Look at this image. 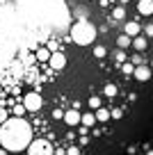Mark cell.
Wrapping results in <instances>:
<instances>
[{
	"label": "cell",
	"mask_w": 153,
	"mask_h": 155,
	"mask_svg": "<svg viewBox=\"0 0 153 155\" xmlns=\"http://www.w3.org/2000/svg\"><path fill=\"white\" fill-rule=\"evenodd\" d=\"M30 141H32V126L23 116H14V119H7L5 123H0V144L9 153L25 150Z\"/></svg>",
	"instance_id": "6da1fadb"
},
{
	"label": "cell",
	"mask_w": 153,
	"mask_h": 155,
	"mask_svg": "<svg viewBox=\"0 0 153 155\" xmlns=\"http://www.w3.org/2000/svg\"><path fill=\"white\" fill-rule=\"evenodd\" d=\"M71 39H73V44L78 46H89L94 44V39H96V28L94 23H89V21H76L71 28Z\"/></svg>",
	"instance_id": "7a4b0ae2"
},
{
	"label": "cell",
	"mask_w": 153,
	"mask_h": 155,
	"mask_svg": "<svg viewBox=\"0 0 153 155\" xmlns=\"http://www.w3.org/2000/svg\"><path fill=\"white\" fill-rule=\"evenodd\" d=\"M25 150H28V155H53V146L46 139H32Z\"/></svg>",
	"instance_id": "3957f363"
},
{
	"label": "cell",
	"mask_w": 153,
	"mask_h": 155,
	"mask_svg": "<svg viewBox=\"0 0 153 155\" xmlns=\"http://www.w3.org/2000/svg\"><path fill=\"white\" fill-rule=\"evenodd\" d=\"M41 105H43V98L39 96L37 91H30L28 96L23 98V107H25V112H39V110H41Z\"/></svg>",
	"instance_id": "277c9868"
},
{
	"label": "cell",
	"mask_w": 153,
	"mask_h": 155,
	"mask_svg": "<svg viewBox=\"0 0 153 155\" xmlns=\"http://www.w3.org/2000/svg\"><path fill=\"white\" fill-rule=\"evenodd\" d=\"M133 78L139 80V82H148V80L153 78V73H151V68H148L146 64H139V66L133 68Z\"/></svg>",
	"instance_id": "5b68a950"
},
{
	"label": "cell",
	"mask_w": 153,
	"mask_h": 155,
	"mask_svg": "<svg viewBox=\"0 0 153 155\" xmlns=\"http://www.w3.org/2000/svg\"><path fill=\"white\" fill-rule=\"evenodd\" d=\"M48 64L55 68V71H59V68L66 66V57H64V53H59V50H55V53H50V57H48Z\"/></svg>",
	"instance_id": "8992f818"
},
{
	"label": "cell",
	"mask_w": 153,
	"mask_h": 155,
	"mask_svg": "<svg viewBox=\"0 0 153 155\" xmlns=\"http://www.w3.org/2000/svg\"><path fill=\"white\" fill-rule=\"evenodd\" d=\"M80 114L82 112H78L76 107H73V110H69V112H64V116H62V121L66 123V126H80Z\"/></svg>",
	"instance_id": "52a82bcc"
},
{
	"label": "cell",
	"mask_w": 153,
	"mask_h": 155,
	"mask_svg": "<svg viewBox=\"0 0 153 155\" xmlns=\"http://www.w3.org/2000/svg\"><path fill=\"white\" fill-rule=\"evenodd\" d=\"M130 46H133V48L137 50V53H144V50H146V46H148V39L144 37L142 32H139V34H135V37H133V41H130Z\"/></svg>",
	"instance_id": "ba28073f"
},
{
	"label": "cell",
	"mask_w": 153,
	"mask_h": 155,
	"mask_svg": "<svg viewBox=\"0 0 153 155\" xmlns=\"http://www.w3.org/2000/svg\"><path fill=\"white\" fill-rule=\"evenodd\" d=\"M137 12L142 16H151L153 14V0H139L137 2Z\"/></svg>",
	"instance_id": "9c48e42d"
},
{
	"label": "cell",
	"mask_w": 153,
	"mask_h": 155,
	"mask_svg": "<svg viewBox=\"0 0 153 155\" xmlns=\"http://www.w3.org/2000/svg\"><path fill=\"white\" fill-rule=\"evenodd\" d=\"M142 32V25L135 23V21H128V23L124 25V34H128V37H135V34Z\"/></svg>",
	"instance_id": "30bf717a"
},
{
	"label": "cell",
	"mask_w": 153,
	"mask_h": 155,
	"mask_svg": "<svg viewBox=\"0 0 153 155\" xmlns=\"http://www.w3.org/2000/svg\"><path fill=\"white\" fill-rule=\"evenodd\" d=\"M94 116H96L98 123H105V121H110V110H105V107L100 105L98 110H94Z\"/></svg>",
	"instance_id": "8fae6325"
},
{
	"label": "cell",
	"mask_w": 153,
	"mask_h": 155,
	"mask_svg": "<svg viewBox=\"0 0 153 155\" xmlns=\"http://www.w3.org/2000/svg\"><path fill=\"white\" fill-rule=\"evenodd\" d=\"M96 123V116H94V112H87V114H80V126L82 128H91Z\"/></svg>",
	"instance_id": "7c38bea8"
},
{
	"label": "cell",
	"mask_w": 153,
	"mask_h": 155,
	"mask_svg": "<svg viewBox=\"0 0 153 155\" xmlns=\"http://www.w3.org/2000/svg\"><path fill=\"white\" fill-rule=\"evenodd\" d=\"M130 41H133V37H128V34H121V37L117 39V46H119L121 50H126V48H130Z\"/></svg>",
	"instance_id": "4fadbf2b"
},
{
	"label": "cell",
	"mask_w": 153,
	"mask_h": 155,
	"mask_svg": "<svg viewBox=\"0 0 153 155\" xmlns=\"http://www.w3.org/2000/svg\"><path fill=\"white\" fill-rule=\"evenodd\" d=\"M112 18H114V21H124V18H126V9H124V7H114Z\"/></svg>",
	"instance_id": "5bb4252c"
},
{
	"label": "cell",
	"mask_w": 153,
	"mask_h": 155,
	"mask_svg": "<svg viewBox=\"0 0 153 155\" xmlns=\"http://www.w3.org/2000/svg\"><path fill=\"white\" fill-rule=\"evenodd\" d=\"M48 57H50V50L48 48H39L37 50V59L39 62H48Z\"/></svg>",
	"instance_id": "9a60e30c"
},
{
	"label": "cell",
	"mask_w": 153,
	"mask_h": 155,
	"mask_svg": "<svg viewBox=\"0 0 153 155\" xmlns=\"http://www.w3.org/2000/svg\"><path fill=\"white\" fill-rule=\"evenodd\" d=\"M103 94H105L107 98H114L117 96V87L114 84H105V87H103Z\"/></svg>",
	"instance_id": "2e32d148"
},
{
	"label": "cell",
	"mask_w": 153,
	"mask_h": 155,
	"mask_svg": "<svg viewBox=\"0 0 153 155\" xmlns=\"http://www.w3.org/2000/svg\"><path fill=\"white\" fill-rule=\"evenodd\" d=\"M100 105H103V101H100L98 96H91V98H89V107H91V110H98Z\"/></svg>",
	"instance_id": "e0dca14e"
},
{
	"label": "cell",
	"mask_w": 153,
	"mask_h": 155,
	"mask_svg": "<svg viewBox=\"0 0 153 155\" xmlns=\"http://www.w3.org/2000/svg\"><path fill=\"white\" fill-rule=\"evenodd\" d=\"M94 55H96V57H98V59H103V57H105V55H107L105 46H96V48H94Z\"/></svg>",
	"instance_id": "ac0fdd59"
},
{
	"label": "cell",
	"mask_w": 153,
	"mask_h": 155,
	"mask_svg": "<svg viewBox=\"0 0 153 155\" xmlns=\"http://www.w3.org/2000/svg\"><path fill=\"white\" fill-rule=\"evenodd\" d=\"M9 114H14V116H23V114H25V107H23V105H16L14 110L9 112Z\"/></svg>",
	"instance_id": "d6986e66"
},
{
	"label": "cell",
	"mask_w": 153,
	"mask_h": 155,
	"mask_svg": "<svg viewBox=\"0 0 153 155\" xmlns=\"http://www.w3.org/2000/svg\"><path fill=\"white\" fill-rule=\"evenodd\" d=\"M114 59H117V62H119V64H124V59H126V53H124V50H114Z\"/></svg>",
	"instance_id": "ffe728a7"
},
{
	"label": "cell",
	"mask_w": 153,
	"mask_h": 155,
	"mask_svg": "<svg viewBox=\"0 0 153 155\" xmlns=\"http://www.w3.org/2000/svg\"><path fill=\"white\" fill-rule=\"evenodd\" d=\"M142 32H144V37H146V39H148V37L153 39V23H148L146 28H142Z\"/></svg>",
	"instance_id": "44dd1931"
},
{
	"label": "cell",
	"mask_w": 153,
	"mask_h": 155,
	"mask_svg": "<svg viewBox=\"0 0 153 155\" xmlns=\"http://www.w3.org/2000/svg\"><path fill=\"white\" fill-rule=\"evenodd\" d=\"M7 119H9V112H7L5 107H2V105H0V123H5Z\"/></svg>",
	"instance_id": "7402d4cb"
},
{
	"label": "cell",
	"mask_w": 153,
	"mask_h": 155,
	"mask_svg": "<svg viewBox=\"0 0 153 155\" xmlns=\"http://www.w3.org/2000/svg\"><path fill=\"white\" fill-rule=\"evenodd\" d=\"M124 116V112L119 110V107H114V110H110V119H121Z\"/></svg>",
	"instance_id": "603a6c76"
},
{
	"label": "cell",
	"mask_w": 153,
	"mask_h": 155,
	"mask_svg": "<svg viewBox=\"0 0 153 155\" xmlns=\"http://www.w3.org/2000/svg\"><path fill=\"white\" fill-rule=\"evenodd\" d=\"M66 155H80V146H69Z\"/></svg>",
	"instance_id": "cb8c5ba5"
},
{
	"label": "cell",
	"mask_w": 153,
	"mask_h": 155,
	"mask_svg": "<svg viewBox=\"0 0 153 155\" xmlns=\"http://www.w3.org/2000/svg\"><path fill=\"white\" fill-rule=\"evenodd\" d=\"M133 64H135V66H139V64H144V57H142V55H133Z\"/></svg>",
	"instance_id": "d4e9b609"
},
{
	"label": "cell",
	"mask_w": 153,
	"mask_h": 155,
	"mask_svg": "<svg viewBox=\"0 0 153 155\" xmlns=\"http://www.w3.org/2000/svg\"><path fill=\"white\" fill-rule=\"evenodd\" d=\"M133 64H121V71H124V73H133Z\"/></svg>",
	"instance_id": "484cf974"
},
{
	"label": "cell",
	"mask_w": 153,
	"mask_h": 155,
	"mask_svg": "<svg viewBox=\"0 0 153 155\" xmlns=\"http://www.w3.org/2000/svg\"><path fill=\"white\" fill-rule=\"evenodd\" d=\"M62 116H64L62 110H53V119H62Z\"/></svg>",
	"instance_id": "4316f807"
},
{
	"label": "cell",
	"mask_w": 153,
	"mask_h": 155,
	"mask_svg": "<svg viewBox=\"0 0 153 155\" xmlns=\"http://www.w3.org/2000/svg\"><path fill=\"white\" fill-rule=\"evenodd\" d=\"M48 50H50V53H55V50H57V44H55V41H48Z\"/></svg>",
	"instance_id": "83f0119b"
},
{
	"label": "cell",
	"mask_w": 153,
	"mask_h": 155,
	"mask_svg": "<svg viewBox=\"0 0 153 155\" xmlns=\"http://www.w3.org/2000/svg\"><path fill=\"white\" fill-rule=\"evenodd\" d=\"M7 153H9L7 148H0V155H7Z\"/></svg>",
	"instance_id": "f1b7e54d"
},
{
	"label": "cell",
	"mask_w": 153,
	"mask_h": 155,
	"mask_svg": "<svg viewBox=\"0 0 153 155\" xmlns=\"http://www.w3.org/2000/svg\"><path fill=\"white\" fill-rule=\"evenodd\" d=\"M146 155H153V150H146Z\"/></svg>",
	"instance_id": "f546056e"
},
{
	"label": "cell",
	"mask_w": 153,
	"mask_h": 155,
	"mask_svg": "<svg viewBox=\"0 0 153 155\" xmlns=\"http://www.w3.org/2000/svg\"><path fill=\"white\" fill-rule=\"evenodd\" d=\"M121 2H124V5H126V2H128V0H121Z\"/></svg>",
	"instance_id": "4dcf8cb0"
}]
</instances>
